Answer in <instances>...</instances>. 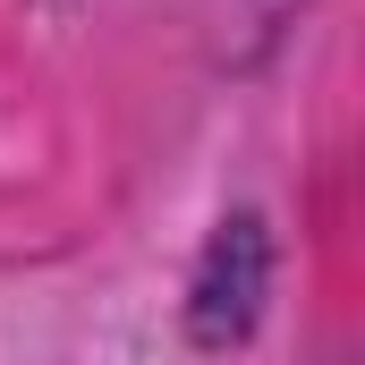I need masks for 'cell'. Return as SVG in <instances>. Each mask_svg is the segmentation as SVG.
Segmentation results:
<instances>
[{"instance_id": "cell-1", "label": "cell", "mask_w": 365, "mask_h": 365, "mask_svg": "<svg viewBox=\"0 0 365 365\" xmlns=\"http://www.w3.org/2000/svg\"><path fill=\"white\" fill-rule=\"evenodd\" d=\"M264 289H272V230H264V212H230V221L204 238V264H195V289H187V331H195V349L247 340L255 314H264Z\"/></svg>"}]
</instances>
